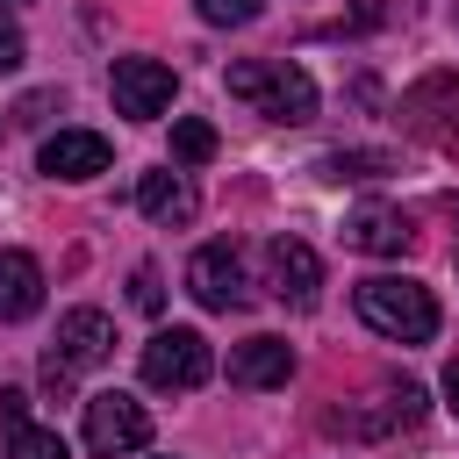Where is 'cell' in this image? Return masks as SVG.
I'll list each match as a JSON object with an SVG mask.
<instances>
[{
  "instance_id": "obj_1",
  "label": "cell",
  "mask_w": 459,
  "mask_h": 459,
  "mask_svg": "<svg viewBox=\"0 0 459 459\" xmlns=\"http://www.w3.org/2000/svg\"><path fill=\"white\" fill-rule=\"evenodd\" d=\"M351 301H359V323L380 330V337H394V344H430V337H437V301H430V287H416V280H402V273L359 280Z\"/></svg>"
},
{
  "instance_id": "obj_2",
  "label": "cell",
  "mask_w": 459,
  "mask_h": 459,
  "mask_svg": "<svg viewBox=\"0 0 459 459\" xmlns=\"http://www.w3.org/2000/svg\"><path fill=\"white\" fill-rule=\"evenodd\" d=\"M222 86L237 100H251L258 115H273V122H316V79L287 57H244V65L222 72Z\"/></svg>"
},
{
  "instance_id": "obj_3",
  "label": "cell",
  "mask_w": 459,
  "mask_h": 459,
  "mask_svg": "<svg viewBox=\"0 0 459 459\" xmlns=\"http://www.w3.org/2000/svg\"><path fill=\"white\" fill-rule=\"evenodd\" d=\"M108 351H115V323H108L100 308H65V316H57V344L43 351V387H50V394H72L79 373L108 366Z\"/></svg>"
},
{
  "instance_id": "obj_4",
  "label": "cell",
  "mask_w": 459,
  "mask_h": 459,
  "mask_svg": "<svg viewBox=\"0 0 459 459\" xmlns=\"http://www.w3.org/2000/svg\"><path fill=\"white\" fill-rule=\"evenodd\" d=\"M215 373V351H208V337L201 330H151V344H143V387H158V394H194L201 380Z\"/></svg>"
},
{
  "instance_id": "obj_5",
  "label": "cell",
  "mask_w": 459,
  "mask_h": 459,
  "mask_svg": "<svg viewBox=\"0 0 459 459\" xmlns=\"http://www.w3.org/2000/svg\"><path fill=\"white\" fill-rule=\"evenodd\" d=\"M86 445H93L100 459H129V452H143V445H151V416H143V402H129V394H86Z\"/></svg>"
},
{
  "instance_id": "obj_6",
  "label": "cell",
  "mask_w": 459,
  "mask_h": 459,
  "mask_svg": "<svg viewBox=\"0 0 459 459\" xmlns=\"http://www.w3.org/2000/svg\"><path fill=\"white\" fill-rule=\"evenodd\" d=\"M186 294L201 301V308H244L251 301V287H244V251L222 237V244H201L194 258H186Z\"/></svg>"
},
{
  "instance_id": "obj_7",
  "label": "cell",
  "mask_w": 459,
  "mask_h": 459,
  "mask_svg": "<svg viewBox=\"0 0 459 459\" xmlns=\"http://www.w3.org/2000/svg\"><path fill=\"white\" fill-rule=\"evenodd\" d=\"M108 86H115V108H122L129 122H158V115L172 108V86H179V79H172V65H158V57H122Z\"/></svg>"
},
{
  "instance_id": "obj_8",
  "label": "cell",
  "mask_w": 459,
  "mask_h": 459,
  "mask_svg": "<svg viewBox=\"0 0 459 459\" xmlns=\"http://www.w3.org/2000/svg\"><path fill=\"white\" fill-rule=\"evenodd\" d=\"M265 287H273V301H287V308H316L323 258H316L301 237H273V244H265Z\"/></svg>"
},
{
  "instance_id": "obj_9",
  "label": "cell",
  "mask_w": 459,
  "mask_h": 459,
  "mask_svg": "<svg viewBox=\"0 0 459 459\" xmlns=\"http://www.w3.org/2000/svg\"><path fill=\"white\" fill-rule=\"evenodd\" d=\"M409 215L402 208H387V201H366V208H351L344 215V244L351 251H373V258H402L409 251Z\"/></svg>"
},
{
  "instance_id": "obj_10",
  "label": "cell",
  "mask_w": 459,
  "mask_h": 459,
  "mask_svg": "<svg viewBox=\"0 0 459 459\" xmlns=\"http://www.w3.org/2000/svg\"><path fill=\"white\" fill-rule=\"evenodd\" d=\"M108 136L100 129H57L50 143H43V172L50 179H100L108 172Z\"/></svg>"
},
{
  "instance_id": "obj_11",
  "label": "cell",
  "mask_w": 459,
  "mask_h": 459,
  "mask_svg": "<svg viewBox=\"0 0 459 459\" xmlns=\"http://www.w3.org/2000/svg\"><path fill=\"white\" fill-rule=\"evenodd\" d=\"M294 380V344L287 337H244L230 351V387H287Z\"/></svg>"
},
{
  "instance_id": "obj_12",
  "label": "cell",
  "mask_w": 459,
  "mask_h": 459,
  "mask_svg": "<svg viewBox=\"0 0 459 459\" xmlns=\"http://www.w3.org/2000/svg\"><path fill=\"white\" fill-rule=\"evenodd\" d=\"M136 208H143L151 222H165V230H179V222H194V208H201V194L186 186V172H143V179H136Z\"/></svg>"
},
{
  "instance_id": "obj_13",
  "label": "cell",
  "mask_w": 459,
  "mask_h": 459,
  "mask_svg": "<svg viewBox=\"0 0 459 459\" xmlns=\"http://www.w3.org/2000/svg\"><path fill=\"white\" fill-rule=\"evenodd\" d=\"M43 308V265L29 251H0V323H22Z\"/></svg>"
},
{
  "instance_id": "obj_14",
  "label": "cell",
  "mask_w": 459,
  "mask_h": 459,
  "mask_svg": "<svg viewBox=\"0 0 459 459\" xmlns=\"http://www.w3.org/2000/svg\"><path fill=\"white\" fill-rule=\"evenodd\" d=\"M380 172H394L387 151H330L323 158V179H380Z\"/></svg>"
},
{
  "instance_id": "obj_15",
  "label": "cell",
  "mask_w": 459,
  "mask_h": 459,
  "mask_svg": "<svg viewBox=\"0 0 459 459\" xmlns=\"http://www.w3.org/2000/svg\"><path fill=\"white\" fill-rule=\"evenodd\" d=\"M7 459H65V437L43 423H14L7 430Z\"/></svg>"
},
{
  "instance_id": "obj_16",
  "label": "cell",
  "mask_w": 459,
  "mask_h": 459,
  "mask_svg": "<svg viewBox=\"0 0 459 459\" xmlns=\"http://www.w3.org/2000/svg\"><path fill=\"white\" fill-rule=\"evenodd\" d=\"M172 158H179V165H208V158H215V129L194 122V115L172 122Z\"/></svg>"
},
{
  "instance_id": "obj_17",
  "label": "cell",
  "mask_w": 459,
  "mask_h": 459,
  "mask_svg": "<svg viewBox=\"0 0 459 459\" xmlns=\"http://www.w3.org/2000/svg\"><path fill=\"white\" fill-rule=\"evenodd\" d=\"M201 7V22H215V29H244V22H258V0H194Z\"/></svg>"
},
{
  "instance_id": "obj_18",
  "label": "cell",
  "mask_w": 459,
  "mask_h": 459,
  "mask_svg": "<svg viewBox=\"0 0 459 459\" xmlns=\"http://www.w3.org/2000/svg\"><path fill=\"white\" fill-rule=\"evenodd\" d=\"M129 301H136L143 316H158V308H165V287H158V273H151V265H136V280H129Z\"/></svg>"
},
{
  "instance_id": "obj_19",
  "label": "cell",
  "mask_w": 459,
  "mask_h": 459,
  "mask_svg": "<svg viewBox=\"0 0 459 459\" xmlns=\"http://www.w3.org/2000/svg\"><path fill=\"white\" fill-rule=\"evenodd\" d=\"M22 57H29V43H22V29H14L7 14H0V72H14Z\"/></svg>"
},
{
  "instance_id": "obj_20",
  "label": "cell",
  "mask_w": 459,
  "mask_h": 459,
  "mask_svg": "<svg viewBox=\"0 0 459 459\" xmlns=\"http://www.w3.org/2000/svg\"><path fill=\"white\" fill-rule=\"evenodd\" d=\"M0 423H7V430L29 423V394H22V387H0Z\"/></svg>"
},
{
  "instance_id": "obj_21",
  "label": "cell",
  "mask_w": 459,
  "mask_h": 459,
  "mask_svg": "<svg viewBox=\"0 0 459 459\" xmlns=\"http://www.w3.org/2000/svg\"><path fill=\"white\" fill-rule=\"evenodd\" d=\"M43 108H50V93H29V100L14 108V122H43Z\"/></svg>"
},
{
  "instance_id": "obj_22",
  "label": "cell",
  "mask_w": 459,
  "mask_h": 459,
  "mask_svg": "<svg viewBox=\"0 0 459 459\" xmlns=\"http://www.w3.org/2000/svg\"><path fill=\"white\" fill-rule=\"evenodd\" d=\"M445 394H452V409H459V359H452V373H445Z\"/></svg>"
},
{
  "instance_id": "obj_23",
  "label": "cell",
  "mask_w": 459,
  "mask_h": 459,
  "mask_svg": "<svg viewBox=\"0 0 459 459\" xmlns=\"http://www.w3.org/2000/svg\"><path fill=\"white\" fill-rule=\"evenodd\" d=\"M0 7H14V0H0Z\"/></svg>"
}]
</instances>
